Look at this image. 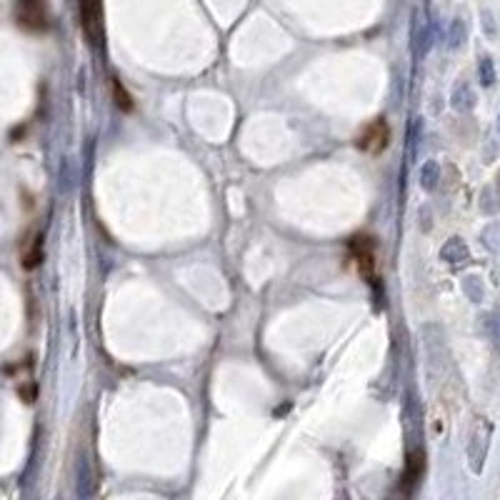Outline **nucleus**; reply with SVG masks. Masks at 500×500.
<instances>
[{
    "label": "nucleus",
    "mask_w": 500,
    "mask_h": 500,
    "mask_svg": "<svg viewBox=\"0 0 500 500\" xmlns=\"http://www.w3.org/2000/svg\"><path fill=\"white\" fill-rule=\"evenodd\" d=\"M490 435H493V425H490V420L480 418L478 423H475L473 435H470V446H468V460H470L473 473H480V470H483V463H486V455H488V446H490Z\"/></svg>",
    "instance_id": "obj_1"
},
{
    "label": "nucleus",
    "mask_w": 500,
    "mask_h": 500,
    "mask_svg": "<svg viewBox=\"0 0 500 500\" xmlns=\"http://www.w3.org/2000/svg\"><path fill=\"white\" fill-rule=\"evenodd\" d=\"M391 140V128L385 123L383 118H378L373 123H368L363 131L358 133V148L363 153H370V155H378V153L385 151V145Z\"/></svg>",
    "instance_id": "obj_2"
},
{
    "label": "nucleus",
    "mask_w": 500,
    "mask_h": 500,
    "mask_svg": "<svg viewBox=\"0 0 500 500\" xmlns=\"http://www.w3.org/2000/svg\"><path fill=\"white\" fill-rule=\"evenodd\" d=\"M83 30L90 43H103V0H80Z\"/></svg>",
    "instance_id": "obj_3"
},
{
    "label": "nucleus",
    "mask_w": 500,
    "mask_h": 500,
    "mask_svg": "<svg viewBox=\"0 0 500 500\" xmlns=\"http://www.w3.org/2000/svg\"><path fill=\"white\" fill-rule=\"evenodd\" d=\"M350 253H353V261H356L358 270L365 278L376 275V243H373V238H368V235L353 238L350 240Z\"/></svg>",
    "instance_id": "obj_4"
},
{
    "label": "nucleus",
    "mask_w": 500,
    "mask_h": 500,
    "mask_svg": "<svg viewBox=\"0 0 500 500\" xmlns=\"http://www.w3.org/2000/svg\"><path fill=\"white\" fill-rule=\"evenodd\" d=\"M18 21H21V25L30 28V30L45 28L48 15H45L43 0H18Z\"/></svg>",
    "instance_id": "obj_5"
},
{
    "label": "nucleus",
    "mask_w": 500,
    "mask_h": 500,
    "mask_svg": "<svg viewBox=\"0 0 500 500\" xmlns=\"http://www.w3.org/2000/svg\"><path fill=\"white\" fill-rule=\"evenodd\" d=\"M41 258H43V240L41 235H33V238H28L25 250H23V265L35 268L41 263Z\"/></svg>",
    "instance_id": "obj_6"
},
{
    "label": "nucleus",
    "mask_w": 500,
    "mask_h": 500,
    "mask_svg": "<svg viewBox=\"0 0 500 500\" xmlns=\"http://www.w3.org/2000/svg\"><path fill=\"white\" fill-rule=\"evenodd\" d=\"M443 258H446L448 263H463V261H468V248H466V243H463L460 238L448 240V246L443 248Z\"/></svg>",
    "instance_id": "obj_7"
},
{
    "label": "nucleus",
    "mask_w": 500,
    "mask_h": 500,
    "mask_svg": "<svg viewBox=\"0 0 500 500\" xmlns=\"http://www.w3.org/2000/svg\"><path fill=\"white\" fill-rule=\"evenodd\" d=\"M473 105H475L473 90L468 88V85H458L455 93H453V108L460 110V113H466V110H473Z\"/></svg>",
    "instance_id": "obj_8"
},
{
    "label": "nucleus",
    "mask_w": 500,
    "mask_h": 500,
    "mask_svg": "<svg viewBox=\"0 0 500 500\" xmlns=\"http://www.w3.org/2000/svg\"><path fill=\"white\" fill-rule=\"evenodd\" d=\"M478 78H480V85H483V88H490L495 83V65L488 55H483L478 63Z\"/></svg>",
    "instance_id": "obj_9"
},
{
    "label": "nucleus",
    "mask_w": 500,
    "mask_h": 500,
    "mask_svg": "<svg viewBox=\"0 0 500 500\" xmlns=\"http://www.w3.org/2000/svg\"><path fill=\"white\" fill-rule=\"evenodd\" d=\"M438 178H440V168L438 163H425L423 165V173H420V180H423V188L425 191H433L435 185H438Z\"/></svg>",
    "instance_id": "obj_10"
},
{
    "label": "nucleus",
    "mask_w": 500,
    "mask_h": 500,
    "mask_svg": "<svg viewBox=\"0 0 500 500\" xmlns=\"http://www.w3.org/2000/svg\"><path fill=\"white\" fill-rule=\"evenodd\" d=\"M110 88H113V93H116V103H118V108H120V110H131V108H133L131 96L125 93V88H123V85H120V80H116V78H113V83H110Z\"/></svg>",
    "instance_id": "obj_11"
},
{
    "label": "nucleus",
    "mask_w": 500,
    "mask_h": 500,
    "mask_svg": "<svg viewBox=\"0 0 500 500\" xmlns=\"http://www.w3.org/2000/svg\"><path fill=\"white\" fill-rule=\"evenodd\" d=\"M420 470H423V455H420V453H415V455H411V463H408V475H405V480H408V483H415V480L420 478Z\"/></svg>",
    "instance_id": "obj_12"
},
{
    "label": "nucleus",
    "mask_w": 500,
    "mask_h": 500,
    "mask_svg": "<svg viewBox=\"0 0 500 500\" xmlns=\"http://www.w3.org/2000/svg\"><path fill=\"white\" fill-rule=\"evenodd\" d=\"M463 41H466V25H463V21H453V25H450V48H458V45H463Z\"/></svg>",
    "instance_id": "obj_13"
},
{
    "label": "nucleus",
    "mask_w": 500,
    "mask_h": 500,
    "mask_svg": "<svg viewBox=\"0 0 500 500\" xmlns=\"http://www.w3.org/2000/svg\"><path fill=\"white\" fill-rule=\"evenodd\" d=\"M483 18H486V28H488V33L493 35V30H495V28H493V21H490V13H483Z\"/></svg>",
    "instance_id": "obj_14"
},
{
    "label": "nucleus",
    "mask_w": 500,
    "mask_h": 500,
    "mask_svg": "<svg viewBox=\"0 0 500 500\" xmlns=\"http://www.w3.org/2000/svg\"><path fill=\"white\" fill-rule=\"evenodd\" d=\"M498 133H500V116H498Z\"/></svg>",
    "instance_id": "obj_15"
}]
</instances>
